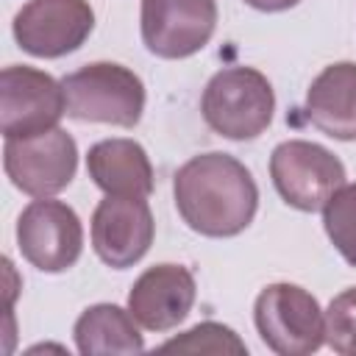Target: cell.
Wrapping results in <instances>:
<instances>
[{
  "instance_id": "cell-1",
  "label": "cell",
  "mask_w": 356,
  "mask_h": 356,
  "mask_svg": "<svg viewBox=\"0 0 356 356\" xmlns=\"http://www.w3.org/2000/svg\"><path fill=\"white\" fill-rule=\"evenodd\" d=\"M172 197L181 220L203 236L242 234L259 209V186L250 170L228 153H200L178 167Z\"/></svg>"
},
{
  "instance_id": "cell-2",
  "label": "cell",
  "mask_w": 356,
  "mask_h": 356,
  "mask_svg": "<svg viewBox=\"0 0 356 356\" xmlns=\"http://www.w3.org/2000/svg\"><path fill=\"white\" fill-rule=\"evenodd\" d=\"M200 111L206 125L234 142L261 136L275 111V92L253 67H225L203 89Z\"/></svg>"
},
{
  "instance_id": "cell-3",
  "label": "cell",
  "mask_w": 356,
  "mask_h": 356,
  "mask_svg": "<svg viewBox=\"0 0 356 356\" xmlns=\"http://www.w3.org/2000/svg\"><path fill=\"white\" fill-rule=\"evenodd\" d=\"M67 117L78 122H103L117 128H134L145 111L142 78L114 61L83 64L64 81Z\"/></svg>"
},
{
  "instance_id": "cell-4",
  "label": "cell",
  "mask_w": 356,
  "mask_h": 356,
  "mask_svg": "<svg viewBox=\"0 0 356 356\" xmlns=\"http://www.w3.org/2000/svg\"><path fill=\"white\" fill-rule=\"evenodd\" d=\"M253 323L261 342L278 356H306L325 342V312L298 284H270L253 303Z\"/></svg>"
},
{
  "instance_id": "cell-5",
  "label": "cell",
  "mask_w": 356,
  "mask_h": 356,
  "mask_svg": "<svg viewBox=\"0 0 356 356\" xmlns=\"http://www.w3.org/2000/svg\"><path fill=\"white\" fill-rule=\"evenodd\" d=\"M270 178L281 200L298 211H320L345 184V164L323 145L289 139L270 156Z\"/></svg>"
},
{
  "instance_id": "cell-6",
  "label": "cell",
  "mask_w": 356,
  "mask_h": 356,
  "mask_svg": "<svg viewBox=\"0 0 356 356\" xmlns=\"http://www.w3.org/2000/svg\"><path fill=\"white\" fill-rule=\"evenodd\" d=\"M3 167L19 192L31 197H50L72 184L78 170V145L58 125L36 136L6 139Z\"/></svg>"
},
{
  "instance_id": "cell-7",
  "label": "cell",
  "mask_w": 356,
  "mask_h": 356,
  "mask_svg": "<svg viewBox=\"0 0 356 356\" xmlns=\"http://www.w3.org/2000/svg\"><path fill=\"white\" fill-rule=\"evenodd\" d=\"M67 114L64 86L25 64H11L0 72V131L6 139L36 136L58 125Z\"/></svg>"
},
{
  "instance_id": "cell-8",
  "label": "cell",
  "mask_w": 356,
  "mask_h": 356,
  "mask_svg": "<svg viewBox=\"0 0 356 356\" xmlns=\"http://www.w3.org/2000/svg\"><path fill=\"white\" fill-rule=\"evenodd\" d=\"M17 245L28 264L42 273L70 270L83 250V225L72 206L50 197L28 203L17 220Z\"/></svg>"
},
{
  "instance_id": "cell-9",
  "label": "cell",
  "mask_w": 356,
  "mask_h": 356,
  "mask_svg": "<svg viewBox=\"0 0 356 356\" xmlns=\"http://www.w3.org/2000/svg\"><path fill=\"white\" fill-rule=\"evenodd\" d=\"M95 28L89 0H28L14 17L17 44L36 58L75 53Z\"/></svg>"
},
{
  "instance_id": "cell-10",
  "label": "cell",
  "mask_w": 356,
  "mask_h": 356,
  "mask_svg": "<svg viewBox=\"0 0 356 356\" xmlns=\"http://www.w3.org/2000/svg\"><path fill=\"white\" fill-rule=\"evenodd\" d=\"M145 47L159 58H186L209 44L217 28V0H142Z\"/></svg>"
},
{
  "instance_id": "cell-11",
  "label": "cell",
  "mask_w": 356,
  "mask_h": 356,
  "mask_svg": "<svg viewBox=\"0 0 356 356\" xmlns=\"http://www.w3.org/2000/svg\"><path fill=\"white\" fill-rule=\"evenodd\" d=\"M156 222L145 197L106 195L92 214V248L111 270L134 267L153 245Z\"/></svg>"
},
{
  "instance_id": "cell-12",
  "label": "cell",
  "mask_w": 356,
  "mask_h": 356,
  "mask_svg": "<svg viewBox=\"0 0 356 356\" xmlns=\"http://www.w3.org/2000/svg\"><path fill=\"white\" fill-rule=\"evenodd\" d=\"M195 275L184 264L147 267L128 292V312L147 331H170L195 306Z\"/></svg>"
},
{
  "instance_id": "cell-13",
  "label": "cell",
  "mask_w": 356,
  "mask_h": 356,
  "mask_svg": "<svg viewBox=\"0 0 356 356\" xmlns=\"http://www.w3.org/2000/svg\"><path fill=\"white\" fill-rule=\"evenodd\" d=\"M306 120L331 139H356V64H328L306 92Z\"/></svg>"
},
{
  "instance_id": "cell-14",
  "label": "cell",
  "mask_w": 356,
  "mask_h": 356,
  "mask_svg": "<svg viewBox=\"0 0 356 356\" xmlns=\"http://www.w3.org/2000/svg\"><path fill=\"white\" fill-rule=\"evenodd\" d=\"M86 172L106 195L147 200L153 192V164L145 147L134 139L95 142L86 153Z\"/></svg>"
},
{
  "instance_id": "cell-15",
  "label": "cell",
  "mask_w": 356,
  "mask_h": 356,
  "mask_svg": "<svg viewBox=\"0 0 356 356\" xmlns=\"http://www.w3.org/2000/svg\"><path fill=\"white\" fill-rule=\"evenodd\" d=\"M131 312L114 306V303H95L81 312L75 320V348L83 356H100V353H142L145 339L136 328Z\"/></svg>"
},
{
  "instance_id": "cell-16",
  "label": "cell",
  "mask_w": 356,
  "mask_h": 356,
  "mask_svg": "<svg viewBox=\"0 0 356 356\" xmlns=\"http://www.w3.org/2000/svg\"><path fill=\"white\" fill-rule=\"evenodd\" d=\"M323 225L337 253L356 267V184H342L325 200Z\"/></svg>"
},
{
  "instance_id": "cell-17",
  "label": "cell",
  "mask_w": 356,
  "mask_h": 356,
  "mask_svg": "<svg viewBox=\"0 0 356 356\" xmlns=\"http://www.w3.org/2000/svg\"><path fill=\"white\" fill-rule=\"evenodd\" d=\"M161 350H186V353H248V345L222 323H200L181 337H172Z\"/></svg>"
},
{
  "instance_id": "cell-18",
  "label": "cell",
  "mask_w": 356,
  "mask_h": 356,
  "mask_svg": "<svg viewBox=\"0 0 356 356\" xmlns=\"http://www.w3.org/2000/svg\"><path fill=\"white\" fill-rule=\"evenodd\" d=\"M325 342L342 356H356V286L339 292L325 309Z\"/></svg>"
},
{
  "instance_id": "cell-19",
  "label": "cell",
  "mask_w": 356,
  "mask_h": 356,
  "mask_svg": "<svg viewBox=\"0 0 356 356\" xmlns=\"http://www.w3.org/2000/svg\"><path fill=\"white\" fill-rule=\"evenodd\" d=\"M250 8H256V11H286V8H292V6H298L300 0H245Z\"/></svg>"
}]
</instances>
